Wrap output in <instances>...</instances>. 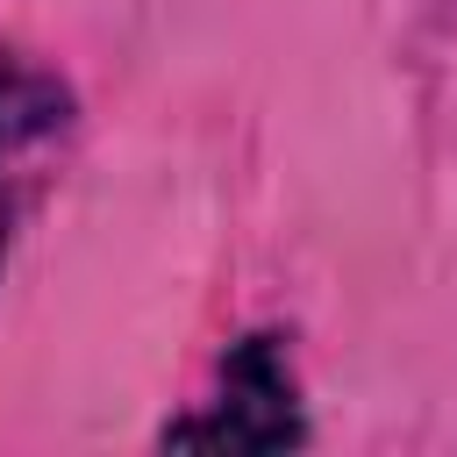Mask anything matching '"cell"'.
I'll return each mask as SVG.
<instances>
[{"label": "cell", "instance_id": "6da1fadb", "mask_svg": "<svg viewBox=\"0 0 457 457\" xmlns=\"http://www.w3.org/2000/svg\"><path fill=\"white\" fill-rule=\"evenodd\" d=\"M300 436H307V421H300V386H293V364H286L278 336H243V343L221 357L214 414L164 428V443H207V450H286V443H300Z\"/></svg>", "mask_w": 457, "mask_h": 457}, {"label": "cell", "instance_id": "7a4b0ae2", "mask_svg": "<svg viewBox=\"0 0 457 457\" xmlns=\"http://www.w3.org/2000/svg\"><path fill=\"white\" fill-rule=\"evenodd\" d=\"M64 86L29 71V64H0V264H7V243H14V221L64 136Z\"/></svg>", "mask_w": 457, "mask_h": 457}]
</instances>
